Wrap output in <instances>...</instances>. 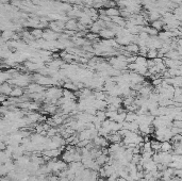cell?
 I'll use <instances>...</instances> for the list:
<instances>
[{"label": "cell", "instance_id": "6da1fadb", "mask_svg": "<svg viewBox=\"0 0 182 181\" xmlns=\"http://www.w3.org/2000/svg\"><path fill=\"white\" fill-rule=\"evenodd\" d=\"M45 92V86L39 84V83H30L27 86V93L32 94V93H44Z\"/></svg>", "mask_w": 182, "mask_h": 181}, {"label": "cell", "instance_id": "7a4b0ae2", "mask_svg": "<svg viewBox=\"0 0 182 181\" xmlns=\"http://www.w3.org/2000/svg\"><path fill=\"white\" fill-rule=\"evenodd\" d=\"M99 36L102 37V39H113L114 36H116V32L112 29H109V28H104L100 31L99 33Z\"/></svg>", "mask_w": 182, "mask_h": 181}, {"label": "cell", "instance_id": "3957f363", "mask_svg": "<svg viewBox=\"0 0 182 181\" xmlns=\"http://www.w3.org/2000/svg\"><path fill=\"white\" fill-rule=\"evenodd\" d=\"M12 91H13V87H12L11 84H9L8 82L1 83V86H0V93H1L2 95L9 96V95H11Z\"/></svg>", "mask_w": 182, "mask_h": 181}, {"label": "cell", "instance_id": "277c9868", "mask_svg": "<svg viewBox=\"0 0 182 181\" xmlns=\"http://www.w3.org/2000/svg\"><path fill=\"white\" fill-rule=\"evenodd\" d=\"M125 50L128 51L129 53H131V55H136V53H139L140 51V46L137 45V44H134V43H131L129 44V45H127V46H124Z\"/></svg>", "mask_w": 182, "mask_h": 181}, {"label": "cell", "instance_id": "5b68a950", "mask_svg": "<svg viewBox=\"0 0 182 181\" xmlns=\"http://www.w3.org/2000/svg\"><path fill=\"white\" fill-rule=\"evenodd\" d=\"M65 28L67 30H72V31H78V22H77L76 18H69L68 22H66Z\"/></svg>", "mask_w": 182, "mask_h": 181}, {"label": "cell", "instance_id": "8992f818", "mask_svg": "<svg viewBox=\"0 0 182 181\" xmlns=\"http://www.w3.org/2000/svg\"><path fill=\"white\" fill-rule=\"evenodd\" d=\"M173 149H174V145L169 141H164L161 144V151H163V153H170Z\"/></svg>", "mask_w": 182, "mask_h": 181}, {"label": "cell", "instance_id": "52a82bcc", "mask_svg": "<svg viewBox=\"0 0 182 181\" xmlns=\"http://www.w3.org/2000/svg\"><path fill=\"white\" fill-rule=\"evenodd\" d=\"M24 87H20V86H14L13 87V91H12L11 97H15V98H19L24 95Z\"/></svg>", "mask_w": 182, "mask_h": 181}, {"label": "cell", "instance_id": "ba28073f", "mask_svg": "<svg viewBox=\"0 0 182 181\" xmlns=\"http://www.w3.org/2000/svg\"><path fill=\"white\" fill-rule=\"evenodd\" d=\"M108 102H106V100H98V99H96L95 100V102H94V105H93V107L95 108L96 110H104V109H106L108 108Z\"/></svg>", "mask_w": 182, "mask_h": 181}, {"label": "cell", "instance_id": "9c48e42d", "mask_svg": "<svg viewBox=\"0 0 182 181\" xmlns=\"http://www.w3.org/2000/svg\"><path fill=\"white\" fill-rule=\"evenodd\" d=\"M161 17V14L159 13L157 10H153V11H148V22H152L154 20H158L160 19Z\"/></svg>", "mask_w": 182, "mask_h": 181}, {"label": "cell", "instance_id": "30bf717a", "mask_svg": "<svg viewBox=\"0 0 182 181\" xmlns=\"http://www.w3.org/2000/svg\"><path fill=\"white\" fill-rule=\"evenodd\" d=\"M41 114L37 113V112L35 111H31L28 113V115H27V117L29 118V120H30L31 122H37L39 120V118H41Z\"/></svg>", "mask_w": 182, "mask_h": 181}, {"label": "cell", "instance_id": "8fae6325", "mask_svg": "<svg viewBox=\"0 0 182 181\" xmlns=\"http://www.w3.org/2000/svg\"><path fill=\"white\" fill-rule=\"evenodd\" d=\"M31 34H32V36L34 37L35 39H43V35H44V31L43 29H39V28H34L32 31H30Z\"/></svg>", "mask_w": 182, "mask_h": 181}, {"label": "cell", "instance_id": "7c38bea8", "mask_svg": "<svg viewBox=\"0 0 182 181\" xmlns=\"http://www.w3.org/2000/svg\"><path fill=\"white\" fill-rule=\"evenodd\" d=\"M106 15L110 16L111 18L120 15V10H118L117 8H109V9H106Z\"/></svg>", "mask_w": 182, "mask_h": 181}, {"label": "cell", "instance_id": "4fadbf2b", "mask_svg": "<svg viewBox=\"0 0 182 181\" xmlns=\"http://www.w3.org/2000/svg\"><path fill=\"white\" fill-rule=\"evenodd\" d=\"M63 97L67 99V100H75V98H76L77 96H76V93H74L72 91L64 89H63Z\"/></svg>", "mask_w": 182, "mask_h": 181}, {"label": "cell", "instance_id": "5bb4252c", "mask_svg": "<svg viewBox=\"0 0 182 181\" xmlns=\"http://www.w3.org/2000/svg\"><path fill=\"white\" fill-rule=\"evenodd\" d=\"M164 22H163L162 19H158V20H154V22H150V26L152 27V28H154L156 30L160 31L163 29V27H164Z\"/></svg>", "mask_w": 182, "mask_h": 181}, {"label": "cell", "instance_id": "9a60e30c", "mask_svg": "<svg viewBox=\"0 0 182 181\" xmlns=\"http://www.w3.org/2000/svg\"><path fill=\"white\" fill-rule=\"evenodd\" d=\"M94 96L98 100H106L108 94H106V91H96V92H94Z\"/></svg>", "mask_w": 182, "mask_h": 181}, {"label": "cell", "instance_id": "2e32d148", "mask_svg": "<svg viewBox=\"0 0 182 181\" xmlns=\"http://www.w3.org/2000/svg\"><path fill=\"white\" fill-rule=\"evenodd\" d=\"M62 159H63V161L65 162V163H72V162H75L74 160V153H64L63 155H62Z\"/></svg>", "mask_w": 182, "mask_h": 181}, {"label": "cell", "instance_id": "e0dca14e", "mask_svg": "<svg viewBox=\"0 0 182 181\" xmlns=\"http://www.w3.org/2000/svg\"><path fill=\"white\" fill-rule=\"evenodd\" d=\"M127 111H123V112H118V115L115 117L114 122H126V117H127Z\"/></svg>", "mask_w": 182, "mask_h": 181}, {"label": "cell", "instance_id": "ac0fdd59", "mask_svg": "<svg viewBox=\"0 0 182 181\" xmlns=\"http://www.w3.org/2000/svg\"><path fill=\"white\" fill-rule=\"evenodd\" d=\"M150 142H151V148L154 153L161 151V144H162V142H160V141H158V140H152V141H150Z\"/></svg>", "mask_w": 182, "mask_h": 181}, {"label": "cell", "instance_id": "d6986e66", "mask_svg": "<svg viewBox=\"0 0 182 181\" xmlns=\"http://www.w3.org/2000/svg\"><path fill=\"white\" fill-rule=\"evenodd\" d=\"M137 117H139V115L136 114V112H128V113H127L126 122H135V120H137Z\"/></svg>", "mask_w": 182, "mask_h": 181}, {"label": "cell", "instance_id": "ffe728a7", "mask_svg": "<svg viewBox=\"0 0 182 181\" xmlns=\"http://www.w3.org/2000/svg\"><path fill=\"white\" fill-rule=\"evenodd\" d=\"M95 160L100 166H102V165H104L106 163H108L109 157H108V156H106V155H101V156H99V157L96 158Z\"/></svg>", "mask_w": 182, "mask_h": 181}, {"label": "cell", "instance_id": "44dd1931", "mask_svg": "<svg viewBox=\"0 0 182 181\" xmlns=\"http://www.w3.org/2000/svg\"><path fill=\"white\" fill-rule=\"evenodd\" d=\"M101 30H102V28L96 22H94V24L92 25L91 28H89V31H91L92 33H95V34H99L100 31H101Z\"/></svg>", "mask_w": 182, "mask_h": 181}, {"label": "cell", "instance_id": "7402d4cb", "mask_svg": "<svg viewBox=\"0 0 182 181\" xmlns=\"http://www.w3.org/2000/svg\"><path fill=\"white\" fill-rule=\"evenodd\" d=\"M158 57H159V50H157V49H149V51H148V53H147L148 59L154 60Z\"/></svg>", "mask_w": 182, "mask_h": 181}, {"label": "cell", "instance_id": "603a6c76", "mask_svg": "<svg viewBox=\"0 0 182 181\" xmlns=\"http://www.w3.org/2000/svg\"><path fill=\"white\" fill-rule=\"evenodd\" d=\"M147 60L148 59H146V57H141V55H140V57L136 58L135 63H136L137 65H141V66H147Z\"/></svg>", "mask_w": 182, "mask_h": 181}, {"label": "cell", "instance_id": "cb8c5ba5", "mask_svg": "<svg viewBox=\"0 0 182 181\" xmlns=\"http://www.w3.org/2000/svg\"><path fill=\"white\" fill-rule=\"evenodd\" d=\"M96 116H97V118H99L101 122H104V120L106 119V111H103V110H98L97 113H96Z\"/></svg>", "mask_w": 182, "mask_h": 181}, {"label": "cell", "instance_id": "d4e9b609", "mask_svg": "<svg viewBox=\"0 0 182 181\" xmlns=\"http://www.w3.org/2000/svg\"><path fill=\"white\" fill-rule=\"evenodd\" d=\"M149 51V48L147 46H141L140 47V51H139V55L141 57H147V53Z\"/></svg>", "mask_w": 182, "mask_h": 181}, {"label": "cell", "instance_id": "484cf974", "mask_svg": "<svg viewBox=\"0 0 182 181\" xmlns=\"http://www.w3.org/2000/svg\"><path fill=\"white\" fill-rule=\"evenodd\" d=\"M118 178H119L118 173H114V174H112L111 176H109L106 180H108V181H117V179H118Z\"/></svg>", "mask_w": 182, "mask_h": 181}, {"label": "cell", "instance_id": "4316f807", "mask_svg": "<svg viewBox=\"0 0 182 181\" xmlns=\"http://www.w3.org/2000/svg\"><path fill=\"white\" fill-rule=\"evenodd\" d=\"M5 98H7V96H5V95H2L1 94V96H0V101H1V102H5Z\"/></svg>", "mask_w": 182, "mask_h": 181}, {"label": "cell", "instance_id": "83f0119b", "mask_svg": "<svg viewBox=\"0 0 182 181\" xmlns=\"http://www.w3.org/2000/svg\"><path fill=\"white\" fill-rule=\"evenodd\" d=\"M154 181H158V180H154Z\"/></svg>", "mask_w": 182, "mask_h": 181}]
</instances>
